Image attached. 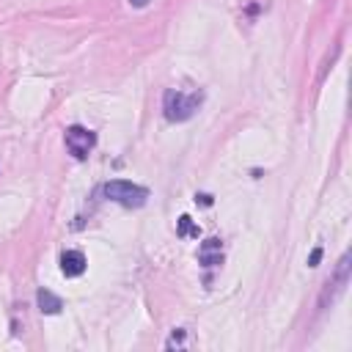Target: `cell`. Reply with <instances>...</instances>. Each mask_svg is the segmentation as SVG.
I'll use <instances>...</instances> for the list:
<instances>
[{"label":"cell","instance_id":"1","mask_svg":"<svg viewBox=\"0 0 352 352\" xmlns=\"http://www.w3.org/2000/svg\"><path fill=\"white\" fill-rule=\"evenodd\" d=\"M204 104V91L201 88H192V91H182V88H168L162 94V116L170 121V124H182V121H190L198 107Z\"/></svg>","mask_w":352,"mask_h":352},{"label":"cell","instance_id":"2","mask_svg":"<svg viewBox=\"0 0 352 352\" xmlns=\"http://www.w3.org/2000/svg\"><path fill=\"white\" fill-rule=\"evenodd\" d=\"M102 192H104L113 204H118V206H124V209H140V206L148 201V190H146V187L132 184V182H124V179L107 182V184L102 187Z\"/></svg>","mask_w":352,"mask_h":352},{"label":"cell","instance_id":"3","mask_svg":"<svg viewBox=\"0 0 352 352\" xmlns=\"http://www.w3.org/2000/svg\"><path fill=\"white\" fill-rule=\"evenodd\" d=\"M63 140H66V148H69V154H72L74 160H88V154H91L94 146H96V132H91L88 126L72 124V126H66Z\"/></svg>","mask_w":352,"mask_h":352},{"label":"cell","instance_id":"4","mask_svg":"<svg viewBox=\"0 0 352 352\" xmlns=\"http://www.w3.org/2000/svg\"><path fill=\"white\" fill-rule=\"evenodd\" d=\"M346 283H349V253H344V256L338 258V267H336L333 278L324 283V292H322V297H319V308L324 311L327 305H333L336 297L346 289Z\"/></svg>","mask_w":352,"mask_h":352},{"label":"cell","instance_id":"5","mask_svg":"<svg viewBox=\"0 0 352 352\" xmlns=\"http://www.w3.org/2000/svg\"><path fill=\"white\" fill-rule=\"evenodd\" d=\"M85 256H82V250H63L60 253V270H63V275L66 278H80L82 272H85Z\"/></svg>","mask_w":352,"mask_h":352},{"label":"cell","instance_id":"6","mask_svg":"<svg viewBox=\"0 0 352 352\" xmlns=\"http://www.w3.org/2000/svg\"><path fill=\"white\" fill-rule=\"evenodd\" d=\"M198 261H201L204 267H217V264H223V245H220V239H206V242H201V248H198Z\"/></svg>","mask_w":352,"mask_h":352},{"label":"cell","instance_id":"7","mask_svg":"<svg viewBox=\"0 0 352 352\" xmlns=\"http://www.w3.org/2000/svg\"><path fill=\"white\" fill-rule=\"evenodd\" d=\"M36 302H38V311L41 314H50V316L52 314H60V308H63V300L58 294H52L50 289H44V286L36 292Z\"/></svg>","mask_w":352,"mask_h":352},{"label":"cell","instance_id":"8","mask_svg":"<svg viewBox=\"0 0 352 352\" xmlns=\"http://www.w3.org/2000/svg\"><path fill=\"white\" fill-rule=\"evenodd\" d=\"M176 234H179V236H184V239H187V236H195V239H198L201 228H198L187 214H182V217H179V223H176Z\"/></svg>","mask_w":352,"mask_h":352},{"label":"cell","instance_id":"9","mask_svg":"<svg viewBox=\"0 0 352 352\" xmlns=\"http://www.w3.org/2000/svg\"><path fill=\"white\" fill-rule=\"evenodd\" d=\"M165 346H168V349H173V346H184V330H182V327H176Z\"/></svg>","mask_w":352,"mask_h":352},{"label":"cell","instance_id":"10","mask_svg":"<svg viewBox=\"0 0 352 352\" xmlns=\"http://www.w3.org/2000/svg\"><path fill=\"white\" fill-rule=\"evenodd\" d=\"M319 261H322V248H314L311 256H308V267H316Z\"/></svg>","mask_w":352,"mask_h":352},{"label":"cell","instance_id":"11","mask_svg":"<svg viewBox=\"0 0 352 352\" xmlns=\"http://www.w3.org/2000/svg\"><path fill=\"white\" fill-rule=\"evenodd\" d=\"M129 6H132V8H146L148 0H129Z\"/></svg>","mask_w":352,"mask_h":352},{"label":"cell","instance_id":"12","mask_svg":"<svg viewBox=\"0 0 352 352\" xmlns=\"http://www.w3.org/2000/svg\"><path fill=\"white\" fill-rule=\"evenodd\" d=\"M195 198H201V204H204V206H209V204H212V198H209V195H195Z\"/></svg>","mask_w":352,"mask_h":352}]
</instances>
